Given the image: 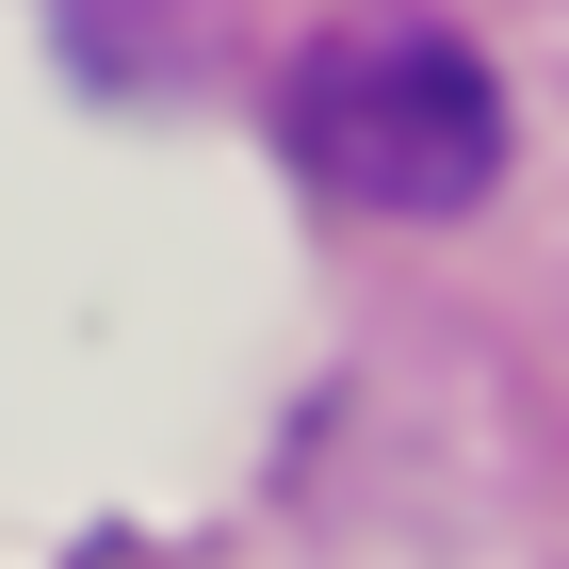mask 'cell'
Wrapping results in <instances>:
<instances>
[{
    "label": "cell",
    "mask_w": 569,
    "mask_h": 569,
    "mask_svg": "<svg viewBox=\"0 0 569 569\" xmlns=\"http://www.w3.org/2000/svg\"><path fill=\"white\" fill-rule=\"evenodd\" d=\"M293 163L375 228H456L505 179V82H488L456 33L423 17H342V33L293 49V98H277Z\"/></svg>",
    "instance_id": "6da1fadb"
}]
</instances>
